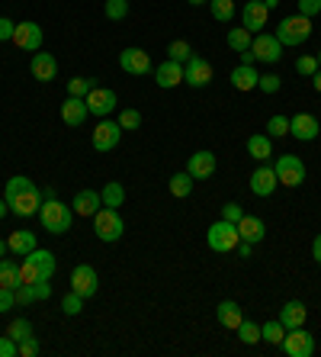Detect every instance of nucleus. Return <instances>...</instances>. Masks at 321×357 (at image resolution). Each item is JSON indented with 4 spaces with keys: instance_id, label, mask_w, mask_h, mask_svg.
Masks as SVG:
<instances>
[{
    "instance_id": "f257e3e1",
    "label": "nucleus",
    "mask_w": 321,
    "mask_h": 357,
    "mask_svg": "<svg viewBox=\"0 0 321 357\" xmlns=\"http://www.w3.org/2000/svg\"><path fill=\"white\" fill-rule=\"evenodd\" d=\"M55 267H58L55 254L46 251V248H32V251H29L26 258H23V264H19V280H23V283L52 280Z\"/></svg>"
},
{
    "instance_id": "f03ea898",
    "label": "nucleus",
    "mask_w": 321,
    "mask_h": 357,
    "mask_svg": "<svg viewBox=\"0 0 321 357\" xmlns=\"http://www.w3.org/2000/svg\"><path fill=\"white\" fill-rule=\"evenodd\" d=\"M39 222H42V229L52 232V235H64L74 222V209L64 206L61 200H55V197L42 200V206H39Z\"/></svg>"
},
{
    "instance_id": "7ed1b4c3",
    "label": "nucleus",
    "mask_w": 321,
    "mask_h": 357,
    "mask_svg": "<svg viewBox=\"0 0 321 357\" xmlns=\"http://www.w3.org/2000/svg\"><path fill=\"white\" fill-rule=\"evenodd\" d=\"M206 242H209L212 251L219 254H228L238 248L241 235H238V226L235 222H228V219H219V222H212L209 232H206Z\"/></svg>"
},
{
    "instance_id": "20e7f679",
    "label": "nucleus",
    "mask_w": 321,
    "mask_h": 357,
    "mask_svg": "<svg viewBox=\"0 0 321 357\" xmlns=\"http://www.w3.org/2000/svg\"><path fill=\"white\" fill-rule=\"evenodd\" d=\"M309 36H312V19L302 17V13L280 19V26H276V39H280L283 46H302Z\"/></svg>"
},
{
    "instance_id": "39448f33",
    "label": "nucleus",
    "mask_w": 321,
    "mask_h": 357,
    "mask_svg": "<svg viewBox=\"0 0 321 357\" xmlns=\"http://www.w3.org/2000/svg\"><path fill=\"white\" fill-rule=\"evenodd\" d=\"M93 232H97L100 242H119L122 232H126V222H122V216L113 206H103L93 216Z\"/></svg>"
},
{
    "instance_id": "423d86ee",
    "label": "nucleus",
    "mask_w": 321,
    "mask_h": 357,
    "mask_svg": "<svg viewBox=\"0 0 321 357\" xmlns=\"http://www.w3.org/2000/svg\"><path fill=\"white\" fill-rule=\"evenodd\" d=\"M273 171H276V180H280L283 187H299L305 180V164H302V158H295V155H280Z\"/></svg>"
},
{
    "instance_id": "0eeeda50",
    "label": "nucleus",
    "mask_w": 321,
    "mask_h": 357,
    "mask_svg": "<svg viewBox=\"0 0 321 357\" xmlns=\"http://www.w3.org/2000/svg\"><path fill=\"white\" fill-rule=\"evenodd\" d=\"M280 348L289 357H312L315 354V335H309L305 329H289Z\"/></svg>"
},
{
    "instance_id": "6e6552de",
    "label": "nucleus",
    "mask_w": 321,
    "mask_h": 357,
    "mask_svg": "<svg viewBox=\"0 0 321 357\" xmlns=\"http://www.w3.org/2000/svg\"><path fill=\"white\" fill-rule=\"evenodd\" d=\"M251 52H254L257 61H264V65H276L280 58H283V42L270 32H260V36L251 42Z\"/></svg>"
},
{
    "instance_id": "1a4fd4ad",
    "label": "nucleus",
    "mask_w": 321,
    "mask_h": 357,
    "mask_svg": "<svg viewBox=\"0 0 321 357\" xmlns=\"http://www.w3.org/2000/svg\"><path fill=\"white\" fill-rule=\"evenodd\" d=\"M71 290L77 293V296H84V300L100 290V277H97V271H93L90 264H77L71 271Z\"/></svg>"
},
{
    "instance_id": "9d476101",
    "label": "nucleus",
    "mask_w": 321,
    "mask_h": 357,
    "mask_svg": "<svg viewBox=\"0 0 321 357\" xmlns=\"http://www.w3.org/2000/svg\"><path fill=\"white\" fill-rule=\"evenodd\" d=\"M42 26L26 19V23H17V32H13V46L23 48V52H39L42 48Z\"/></svg>"
},
{
    "instance_id": "9b49d317",
    "label": "nucleus",
    "mask_w": 321,
    "mask_h": 357,
    "mask_svg": "<svg viewBox=\"0 0 321 357\" xmlns=\"http://www.w3.org/2000/svg\"><path fill=\"white\" fill-rule=\"evenodd\" d=\"M84 100H87V110H90V116H100V119H106V116L116 110V104H119L110 87H93V90L84 97Z\"/></svg>"
},
{
    "instance_id": "f8f14e48",
    "label": "nucleus",
    "mask_w": 321,
    "mask_h": 357,
    "mask_svg": "<svg viewBox=\"0 0 321 357\" xmlns=\"http://www.w3.org/2000/svg\"><path fill=\"white\" fill-rule=\"evenodd\" d=\"M122 139V126L113 119H100L97 129H93V148L97 151H113Z\"/></svg>"
},
{
    "instance_id": "ddd939ff",
    "label": "nucleus",
    "mask_w": 321,
    "mask_h": 357,
    "mask_svg": "<svg viewBox=\"0 0 321 357\" xmlns=\"http://www.w3.org/2000/svg\"><path fill=\"white\" fill-rule=\"evenodd\" d=\"M212 81V65L202 55H190L184 65V84L186 87H206Z\"/></svg>"
},
{
    "instance_id": "4468645a",
    "label": "nucleus",
    "mask_w": 321,
    "mask_h": 357,
    "mask_svg": "<svg viewBox=\"0 0 321 357\" xmlns=\"http://www.w3.org/2000/svg\"><path fill=\"white\" fill-rule=\"evenodd\" d=\"M119 68L126 71V75L142 77V75H148V71H151V58H148L145 48L132 46V48H126V52L119 55Z\"/></svg>"
},
{
    "instance_id": "2eb2a0df",
    "label": "nucleus",
    "mask_w": 321,
    "mask_h": 357,
    "mask_svg": "<svg viewBox=\"0 0 321 357\" xmlns=\"http://www.w3.org/2000/svg\"><path fill=\"white\" fill-rule=\"evenodd\" d=\"M266 19H270V10L264 7V0H248L244 10H241V23L248 32H264Z\"/></svg>"
},
{
    "instance_id": "dca6fc26",
    "label": "nucleus",
    "mask_w": 321,
    "mask_h": 357,
    "mask_svg": "<svg viewBox=\"0 0 321 357\" xmlns=\"http://www.w3.org/2000/svg\"><path fill=\"white\" fill-rule=\"evenodd\" d=\"M318 132H321V126H318V119H315L312 113H295L293 119H289V135L299 139V142L318 139Z\"/></svg>"
},
{
    "instance_id": "f3484780",
    "label": "nucleus",
    "mask_w": 321,
    "mask_h": 357,
    "mask_svg": "<svg viewBox=\"0 0 321 357\" xmlns=\"http://www.w3.org/2000/svg\"><path fill=\"white\" fill-rule=\"evenodd\" d=\"M276 187H280V180H276L273 164H266V161H264V164L251 174V190H254L257 197H270Z\"/></svg>"
},
{
    "instance_id": "a211bd4d",
    "label": "nucleus",
    "mask_w": 321,
    "mask_h": 357,
    "mask_svg": "<svg viewBox=\"0 0 321 357\" xmlns=\"http://www.w3.org/2000/svg\"><path fill=\"white\" fill-rule=\"evenodd\" d=\"M155 84L164 87V90H171V87H180L184 84V65L180 61H161V65L155 68Z\"/></svg>"
},
{
    "instance_id": "6ab92c4d",
    "label": "nucleus",
    "mask_w": 321,
    "mask_h": 357,
    "mask_svg": "<svg viewBox=\"0 0 321 357\" xmlns=\"http://www.w3.org/2000/svg\"><path fill=\"white\" fill-rule=\"evenodd\" d=\"M29 71H32V77H36V81H42V84L55 81V77H58L55 55H48V52H36V55H32V65H29Z\"/></svg>"
},
{
    "instance_id": "aec40b11",
    "label": "nucleus",
    "mask_w": 321,
    "mask_h": 357,
    "mask_svg": "<svg viewBox=\"0 0 321 357\" xmlns=\"http://www.w3.org/2000/svg\"><path fill=\"white\" fill-rule=\"evenodd\" d=\"M186 174H190L193 180L212 177V174H215V155H212V151H196V155H190V161H186Z\"/></svg>"
},
{
    "instance_id": "412c9836",
    "label": "nucleus",
    "mask_w": 321,
    "mask_h": 357,
    "mask_svg": "<svg viewBox=\"0 0 321 357\" xmlns=\"http://www.w3.org/2000/svg\"><path fill=\"white\" fill-rule=\"evenodd\" d=\"M90 116V110H87V100L84 97H68L61 104V122L64 126H84V119Z\"/></svg>"
},
{
    "instance_id": "4be33fe9",
    "label": "nucleus",
    "mask_w": 321,
    "mask_h": 357,
    "mask_svg": "<svg viewBox=\"0 0 321 357\" xmlns=\"http://www.w3.org/2000/svg\"><path fill=\"white\" fill-rule=\"evenodd\" d=\"M39 206H42V190H26V193H19V197L10 200V209L17 213V216H32V213H39Z\"/></svg>"
},
{
    "instance_id": "5701e85b",
    "label": "nucleus",
    "mask_w": 321,
    "mask_h": 357,
    "mask_svg": "<svg viewBox=\"0 0 321 357\" xmlns=\"http://www.w3.org/2000/svg\"><path fill=\"white\" fill-rule=\"evenodd\" d=\"M305 319H309V309H305V302H299V300H289L283 309H280V322H283L286 331H289V329H302Z\"/></svg>"
},
{
    "instance_id": "b1692460",
    "label": "nucleus",
    "mask_w": 321,
    "mask_h": 357,
    "mask_svg": "<svg viewBox=\"0 0 321 357\" xmlns=\"http://www.w3.org/2000/svg\"><path fill=\"white\" fill-rule=\"evenodd\" d=\"M100 206H103V197L97 193V190H81L71 203L74 216H97V209Z\"/></svg>"
},
{
    "instance_id": "393cba45",
    "label": "nucleus",
    "mask_w": 321,
    "mask_h": 357,
    "mask_svg": "<svg viewBox=\"0 0 321 357\" xmlns=\"http://www.w3.org/2000/svg\"><path fill=\"white\" fill-rule=\"evenodd\" d=\"M238 235H241V242H251V244L264 242V235H266L264 219L248 216V213H244V219H241V222H238Z\"/></svg>"
},
{
    "instance_id": "a878e982",
    "label": "nucleus",
    "mask_w": 321,
    "mask_h": 357,
    "mask_svg": "<svg viewBox=\"0 0 321 357\" xmlns=\"http://www.w3.org/2000/svg\"><path fill=\"white\" fill-rule=\"evenodd\" d=\"M7 248L17 254V258H26V254L32 251V248H39V244H36V235H32L29 229H17V232L7 238Z\"/></svg>"
},
{
    "instance_id": "bb28decb",
    "label": "nucleus",
    "mask_w": 321,
    "mask_h": 357,
    "mask_svg": "<svg viewBox=\"0 0 321 357\" xmlns=\"http://www.w3.org/2000/svg\"><path fill=\"white\" fill-rule=\"evenodd\" d=\"M215 319H219V325H225V329H238L241 322H244V316H241V306L235 300H225L219 302V309H215Z\"/></svg>"
},
{
    "instance_id": "cd10ccee",
    "label": "nucleus",
    "mask_w": 321,
    "mask_h": 357,
    "mask_svg": "<svg viewBox=\"0 0 321 357\" xmlns=\"http://www.w3.org/2000/svg\"><path fill=\"white\" fill-rule=\"evenodd\" d=\"M257 81H260V75H257L254 65H238L231 71V87L235 90H254Z\"/></svg>"
},
{
    "instance_id": "c85d7f7f",
    "label": "nucleus",
    "mask_w": 321,
    "mask_h": 357,
    "mask_svg": "<svg viewBox=\"0 0 321 357\" xmlns=\"http://www.w3.org/2000/svg\"><path fill=\"white\" fill-rule=\"evenodd\" d=\"M248 155L254 161H270V155H273V142H270V135H251L248 139Z\"/></svg>"
},
{
    "instance_id": "c756f323",
    "label": "nucleus",
    "mask_w": 321,
    "mask_h": 357,
    "mask_svg": "<svg viewBox=\"0 0 321 357\" xmlns=\"http://www.w3.org/2000/svg\"><path fill=\"white\" fill-rule=\"evenodd\" d=\"M19 264L13 258H0V287H10V290H17L19 287Z\"/></svg>"
},
{
    "instance_id": "7c9ffc66",
    "label": "nucleus",
    "mask_w": 321,
    "mask_h": 357,
    "mask_svg": "<svg viewBox=\"0 0 321 357\" xmlns=\"http://www.w3.org/2000/svg\"><path fill=\"white\" fill-rule=\"evenodd\" d=\"M167 187H171V193H174L177 200H186L193 193V177L186 171H180V174H174V177L167 180Z\"/></svg>"
},
{
    "instance_id": "2f4dec72",
    "label": "nucleus",
    "mask_w": 321,
    "mask_h": 357,
    "mask_svg": "<svg viewBox=\"0 0 321 357\" xmlns=\"http://www.w3.org/2000/svg\"><path fill=\"white\" fill-rule=\"evenodd\" d=\"M103 206H122V200H126V187H122L119 180H110V184H106V187H103Z\"/></svg>"
},
{
    "instance_id": "473e14b6",
    "label": "nucleus",
    "mask_w": 321,
    "mask_h": 357,
    "mask_svg": "<svg viewBox=\"0 0 321 357\" xmlns=\"http://www.w3.org/2000/svg\"><path fill=\"white\" fill-rule=\"evenodd\" d=\"M26 190H36V184L26 177V174H17V177H10L7 180V193H3V200H13V197H19V193H26Z\"/></svg>"
},
{
    "instance_id": "72a5a7b5",
    "label": "nucleus",
    "mask_w": 321,
    "mask_h": 357,
    "mask_svg": "<svg viewBox=\"0 0 321 357\" xmlns=\"http://www.w3.org/2000/svg\"><path fill=\"white\" fill-rule=\"evenodd\" d=\"M260 338H264L266 345H283V338H286L283 322H280V319H273V322H264V329H260Z\"/></svg>"
},
{
    "instance_id": "f704fd0d",
    "label": "nucleus",
    "mask_w": 321,
    "mask_h": 357,
    "mask_svg": "<svg viewBox=\"0 0 321 357\" xmlns=\"http://www.w3.org/2000/svg\"><path fill=\"white\" fill-rule=\"evenodd\" d=\"M251 36H254V32H248V29H244V26H235V29H231V32H228V46L235 48V52H248V48H251V42H254V39H251Z\"/></svg>"
},
{
    "instance_id": "c9c22d12",
    "label": "nucleus",
    "mask_w": 321,
    "mask_h": 357,
    "mask_svg": "<svg viewBox=\"0 0 321 357\" xmlns=\"http://www.w3.org/2000/svg\"><path fill=\"white\" fill-rule=\"evenodd\" d=\"M7 335L17 341V345L19 341H26V338H32V322L29 319H13L10 322V329H7Z\"/></svg>"
},
{
    "instance_id": "e433bc0d",
    "label": "nucleus",
    "mask_w": 321,
    "mask_h": 357,
    "mask_svg": "<svg viewBox=\"0 0 321 357\" xmlns=\"http://www.w3.org/2000/svg\"><path fill=\"white\" fill-rule=\"evenodd\" d=\"M209 3H212V19L231 23V17H235V0H209Z\"/></svg>"
},
{
    "instance_id": "4c0bfd02",
    "label": "nucleus",
    "mask_w": 321,
    "mask_h": 357,
    "mask_svg": "<svg viewBox=\"0 0 321 357\" xmlns=\"http://www.w3.org/2000/svg\"><path fill=\"white\" fill-rule=\"evenodd\" d=\"M190 55H193V48H190V42H184V39H177V42H171V46H167V58H171V61H180V65H186V61H190Z\"/></svg>"
},
{
    "instance_id": "58836bf2",
    "label": "nucleus",
    "mask_w": 321,
    "mask_h": 357,
    "mask_svg": "<svg viewBox=\"0 0 321 357\" xmlns=\"http://www.w3.org/2000/svg\"><path fill=\"white\" fill-rule=\"evenodd\" d=\"M93 77H71L68 81V97H87L93 90Z\"/></svg>"
},
{
    "instance_id": "ea45409f",
    "label": "nucleus",
    "mask_w": 321,
    "mask_h": 357,
    "mask_svg": "<svg viewBox=\"0 0 321 357\" xmlns=\"http://www.w3.org/2000/svg\"><path fill=\"white\" fill-rule=\"evenodd\" d=\"M235 331H238V338L244 341V345H257V341H260V325H257V322H248V319H244Z\"/></svg>"
},
{
    "instance_id": "a19ab883",
    "label": "nucleus",
    "mask_w": 321,
    "mask_h": 357,
    "mask_svg": "<svg viewBox=\"0 0 321 357\" xmlns=\"http://www.w3.org/2000/svg\"><path fill=\"white\" fill-rule=\"evenodd\" d=\"M103 13H106V19H126L128 0H106V3H103Z\"/></svg>"
},
{
    "instance_id": "79ce46f5",
    "label": "nucleus",
    "mask_w": 321,
    "mask_h": 357,
    "mask_svg": "<svg viewBox=\"0 0 321 357\" xmlns=\"http://www.w3.org/2000/svg\"><path fill=\"white\" fill-rule=\"evenodd\" d=\"M266 135H270V139L289 135V119H286V116H273V119L266 122Z\"/></svg>"
},
{
    "instance_id": "37998d69",
    "label": "nucleus",
    "mask_w": 321,
    "mask_h": 357,
    "mask_svg": "<svg viewBox=\"0 0 321 357\" xmlns=\"http://www.w3.org/2000/svg\"><path fill=\"white\" fill-rule=\"evenodd\" d=\"M84 309V296H77V293H68V296H64V300H61V312H64V316H77V312H81Z\"/></svg>"
},
{
    "instance_id": "c03bdc74",
    "label": "nucleus",
    "mask_w": 321,
    "mask_h": 357,
    "mask_svg": "<svg viewBox=\"0 0 321 357\" xmlns=\"http://www.w3.org/2000/svg\"><path fill=\"white\" fill-rule=\"evenodd\" d=\"M257 87H260L264 94H280V87H283V77H280V75H260Z\"/></svg>"
},
{
    "instance_id": "a18cd8bd",
    "label": "nucleus",
    "mask_w": 321,
    "mask_h": 357,
    "mask_svg": "<svg viewBox=\"0 0 321 357\" xmlns=\"http://www.w3.org/2000/svg\"><path fill=\"white\" fill-rule=\"evenodd\" d=\"M119 126H122V132H126V129H138V126H142V113H138V110H122V113H119Z\"/></svg>"
},
{
    "instance_id": "49530a36",
    "label": "nucleus",
    "mask_w": 321,
    "mask_h": 357,
    "mask_svg": "<svg viewBox=\"0 0 321 357\" xmlns=\"http://www.w3.org/2000/svg\"><path fill=\"white\" fill-rule=\"evenodd\" d=\"M295 71L299 75H305V77H312L315 71H318V58H312V55H302L299 61H295Z\"/></svg>"
},
{
    "instance_id": "de8ad7c7",
    "label": "nucleus",
    "mask_w": 321,
    "mask_h": 357,
    "mask_svg": "<svg viewBox=\"0 0 321 357\" xmlns=\"http://www.w3.org/2000/svg\"><path fill=\"white\" fill-rule=\"evenodd\" d=\"M222 219H228V222H235V226H238L241 219H244V209H241V203H225V206H222Z\"/></svg>"
},
{
    "instance_id": "09e8293b",
    "label": "nucleus",
    "mask_w": 321,
    "mask_h": 357,
    "mask_svg": "<svg viewBox=\"0 0 321 357\" xmlns=\"http://www.w3.org/2000/svg\"><path fill=\"white\" fill-rule=\"evenodd\" d=\"M299 13L309 19H315L321 13V0H299Z\"/></svg>"
},
{
    "instance_id": "8fccbe9b",
    "label": "nucleus",
    "mask_w": 321,
    "mask_h": 357,
    "mask_svg": "<svg viewBox=\"0 0 321 357\" xmlns=\"http://www.w3.org/2000/svg\"><path fill=\"white\" fill-rule=\"evenodd\" d=\"M17 306V290H10V287H0V312H7Z\"/></svg>"
},
{
    "instance_id": "3c124183",
    "label": "nucleus",
    "mask_w": 321,
    "mask_h": 357,
    "mask_svg": "<svg viewBox=\"0 0 321 357\" xmlns=\"http://www.w3.org/2000/svg\"><path fill=\"white\" fill-rule=\"evenodd\" d=\"M19 354V345L10 335H0V357H17Z\"/></svg>"
},
{
    "instance_id": "603ef678",
    "label": "nucleus",
    "mask_w": 321,
    "mask_h": 357,
    "mask_svg": "<svg viewBox=\"0 0 321 357\" xmlns=\"http://www.w3.org/2000/svg\"><path fill=\"white\" fill-rule=\"evenodd\" d=\"M13 32H17V23L10 17H0V42H13Z\"/></svg>"
},
{
    "instance_id": "864d4df0",
    "label": "nucleus",
    "mask_w": 321,
    "mask_h": 357,
    "mask_svg": "<svg viewBox=\"0 0 321 357\" xmlns=\"http://www.w3.org/2000/svg\"><path fill=\"white\" fill-rule=\"evenodd\" d=\"M29 290H32V300H48V296H52V287H48V280L29 283Z\"/></svg>"
},
{
    "instance_id": "5fc2aeb1",
    "label": "nucleus",
    "mask_w": 321,
    "mask_h": 357,
    "mask_svg": "<svg viewBox=\"0 0 321 357\" xmlns=\"http://www.w3.org/2000/svg\"><path fill=\"white\" fill-rule=\"evenodd\" d=\"M36 354H39L36 335H32V338H26V341H19V357H36Z\"/></svg>"
},
{
    "instance_id": "6e6d98bb",
    "label": "nucleus",
    "mask_w": 321,
    "mask_h": 357,
    "mask_svg": "<svg viewBox=\"0 0 321 357\" xmlns=\"http://www.w3.org/2000/svg\"><path fill=\"white\" fill-rule=\"evenodd\" d=\"M251 248H254L251 242H238V254H241V258H251Z\"/></svg>"
},
{
    "instance_id": "4d7b16f0",
    "label": "nucleus",
    "mask_w": 321,
    "mask_h": 357,
    "mask_svg": "<svg viewBox=\"0 0 321 357\" xmlns=\"http://www.w3.org/2000/svg\"><path fill=\"white\" fill-rule=\"evenodd\" d=\"M312 254H315V261L321 264V235H315V244H312Z\"/></svg>"
},
{
    "instance_id": "13d9d810",
    "label": "nucleus",
    "mask_w": 321,
    "mask_h": 357,
    "mask_svg": "<svg viewBox=\"0 0 321 357\" xmlns=\"http://www.w3.org/2000/svg\"><path fill=\"white\" fill-rule=\"evenodd\" d=\"M254 61H257V58H254L251 48H248V52H241V65H254Z\"/></svg>"
},
{
    "instance_id": "bf43d9fd",
    "label": "nucleus",
    "mask_w": 321,
    "mask_h": 357,
    "mask_svg": "<svg viewBox=\"0 0 321 357\" xmlns=\"http://www.w3.org/2000/svg\"><path fill=\"white\" fill-rule=\"evenodd\" d=\"M312 81H315V90H318V94H321V68H318V71H315V75H312Z\"/></svg>"
},
{
    "instance_id": "052dcab7",
    "label": "nucleus",
    "mask_w": 321,
    "mask_h": 357,
    "mask_svg": "<svg viewBox=\"0 0 321 357\" xmlns=\"http://www.w3.org/2000/svg\"><path fill=\"white\" fill-rule=\"evenodd\" d=\"M7 206H10V203H7V200H0V219H3V216H7Z\"/></svg>"
},
{
    "instance_id": "680f3d73",
    "label": "nucleus",
    "mask_w": 321,
    "mask_h": 357,
    "mask_svg": "<svg viewBox=\"0 0 321 357\" xmlns=\"http://www.w3.org/2000/svg\"><path fill=\"white\" fill-rule=\"evenodd\" d=\"M264 7H266V10H273V7H280V0H264Z\"/></svg>"
},
{
    "instance_id": "e2e57ef3",
    "label": "nucleus",
    "mask_w": 321,
    "mask_h": 357,
    "mask_svg": "<svg viewBox=\"0 0 321 357\" xmlns=\"http://www.w3.org/2000/svg\"><path fill=\"white\" fill-rule=\"evenodd\" d=\"M186 3H193V7H202V3H209V0H186Z\"/></svg>"
},
{
    "instance_id": "0e129e2a",
    "label": "nucleus",
    "mask_w": 321,
    "mask_h": 357,
    "mask_svg": "<svg viewBox=\"0 0 321 357\" xmlns=\"http://www.w3.org/2000/svg\"><path fill=\"white\" fill-rule=\"evenodd\" d=\"M10 248H7V242H0V258H3V254H7Z\"/></svg>"
},
{
    "instance_id": "69168bd1",
    "label": "nucleus",
    "mask_w": 321,
    "mask_h": 357,
    "mask_svg": "<svg viewBox=\"0 0 321 357\" xmlns=\"http://www.w3.org/2000/svg\"><path fill=\"white\" fill-rule=\"evenodd\" d=\"M318 68H321V52H318Z\"/></svg>"
}]
</instances>
